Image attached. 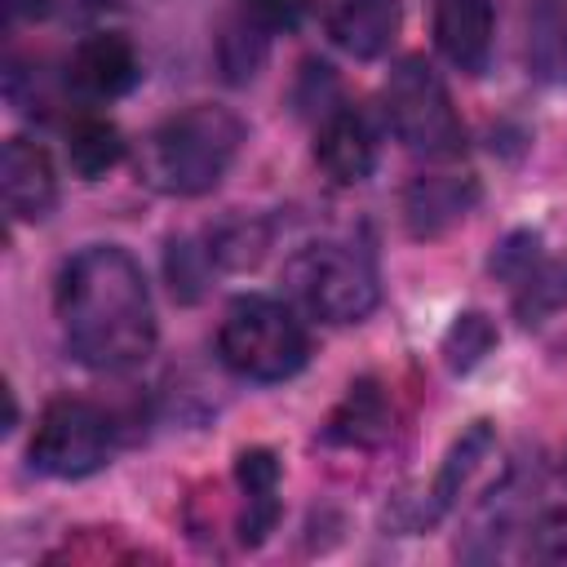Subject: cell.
<instances>
[{
    "instance_id": "cell-9",
    "label": "cell",
    "mask_w": 567,
    "mask_h": 567,
    "mask_svg": "<svg viewBox=\"0 0 567 567\" xmlns=\"http://www.w3.org/2000/svg\"><path fill=\"white\" fill-rule=\"evenodd\" d=\"M315 159L341 186L363 182L372 173V164H377V133H372V124L359 111H350V106L328 111V120L319 124V137H315Z\"/></svg>"
},
{
    "instance_id": "cell-20",
    "label": "cell",
    "mask_w": 567,
    "mask_h": 567,
    "mask_svg": "<svg viewBox=\"0 0 567 567\" xmlns=\"http://www.w3.org/2000/svg\"><path fill=\"white\" fill-rule=\"evenodd\" d=\"M261 248H266V230H261L257 221H230V226L213 230V239H208L213 261H221V266H230V270L252 266V261L261 257Z\"/></svg>"
},
{
    "instance_id": "cell-18",
    "label": "cell",
    "mask_w": 567,
    "mask_h": 567,
    "mask_svg": "<svg viewBox=\"0 0 567 567\" xmlns=\"http://www.w3.org/2000/svg\"><path fill=\"white\" fill-rule=\"evenodd\" d=\"M492 346H496L492 319L478 315V310H465V315H456V323L443 337V359H447L452 372H470L483 354H492Z\"/></svg>"
},
{
    "instance_id": "cell-4",
    "label": "cell",
    "mask_w": 567,
    "mask_h": 567,
    "mask_svg": "<svg viewBox=\"0 0 567 567\" xmlns=\"http://www.w3.org/2000/svg\"><path fill=\"white\" fill-rule=\"evenodd\" d=\"M284 284L301 310L323 323H359L381 297V279L368 252L350 244H310L284 266Z\"/></svg>"
},
{
    "instance_id": "cell-11",
    "label": "cell",
    "mask_w": 567,
    "mask_h": 567,
    "mask_svg": "<svg viewBox=\"0 0 567 567\" xmlns=\"http://www.w3.org/2000/svg\"><path fill=\"white\" fill-rule=\"evenodd\" d=\"M399 0H332L328 35L350 58H381L399 35Z\"/></svg>"
},
{
    "instance_id": "cell-24",
    "label": "cell",
    "mask_w": 567,
    "mask_h": 567,
    "mask_svg": "<svg viewBox=\"0 0 567 567\" xmlns=\"http://www.w3.org/2000/svg\"><path fill=\"white\" fill-rule=\"evenodd\" d=\"M310 0H244V13L261 27V31H292L306 18Z\"/></svg>"
},
{
    "instance_id": "cell-7",
    "label": "cell",
    "mask_w": 567,
    "mask_h": 567,
    "mask_svg": "<svg viewBox=\"0 0 567 567\" xmlns=\"http://www.w3.org/2000/svg\"><path fill=\"white\" fill-rule=\"evenodd\" d=\"M0 190H4V208L13 217H22V221L49 217V208L58 199V177H53L49 151L27 137H9L4 155H0Z\"/></svg>"
},
{
    "instance_id": "cell-23",
    "label": "cell",
    "mask_w": 567,
    "mask_h": 567,
    "mask_svg": "<svg viewBox=\"0 0 567 567\" xmlns=\"http://www.w3.org/2000/svg\"><path fill=\"white\" fill-rule=\"evenodd\" d=\"M536 261H540V235H532V230H514V235L492 252V275L518 284Z\"/></svg>"
},
{
    "instance_id": "cell-13",
    "label": "cell",
    "mask_w": 567,
    "mask_h": 567,
    "mask_svg": "<svg viewBox=\"0 0 567 567\" xmlns=\"http://www.w3.org/2000/svg\"><path fill=\"white\" fill-rule=\"evenodd\" d=\"M527 66L545 84L567 80V0L527 4Z\"/></svg>"
},
{
    "instance_id": "cell-17",
    "label": "cell",
    "mask_w": 567,
    "mask_h": 567,
    "mask_svg": "<svg viewBox=\"0 0 567 567\" xmlns=\"http://www.w3.org/2000/svg\"><path fill=\"white\" fill-rule=\"evenodd\" d=\"M385 421L390 416H385V403H381L377 385L372 381H359V385H350L341 412L332 416L328 439H341V443H377L385 434Z\"/></svg>"
},
{
    "instance_id": "cell-3",
    "label": "cell",
    "mask_w": 567,
    "mask_h": 567,
    "mask_svg": "<svg viewBox=\"0 0 567 567\" xmlns=\"http://www.w3.org/2000/svg\"><path fill=\"white\" fill-rule=\"evenodd\" d=\"M217 354L248 381H284L306 363L310 341L288 306L270 297H239L221 319Z\"/></svg>"
},
{
    "instance_id": "cell-22",
    "label": "cell",
    "mask_w": 567,
    "mask_h": 567,
    "mask_svg": "<svg viewBox=\"0 0 567 567\" xmlns=\"http://www.w3.org/2000/svg\"><path fill=\"white\" fill-rule=\"evenodd\" d=\"M527 554L567 567V509H549L527 527Z\"/></svg>"
},
{
    "instance_id": "cell-8",
    "label": "cell",
    "mask_w": 567,
    "mask_h": 567,
    "mask_svg": "<svg viewBox=\"0 0 567 567\" xmlns=\"http://www.w3.org/2000/svg\"><path fill=\"white\" fill-rule=\"evenodd\" d=\"M478 204V182L470 173H421L403 195V217L416 239L452 230Z\"/></svg>"
},
{
    "instance_id": "cell-14",
    "label": "cell",
    "mask_w": 567,
    "mask_h": 567,
    "mask_svg": "<svg viewBox=\"0 0 567 567\" xmlns=\"http://www.w3.org/2000/svg\"><path fill=\"white\" fill-rule=\"evenodd\" d=\"M235 474H239V487L248 496L244 540H261L266 527L275 523V509H279V501H275V492H279V465H275V456L266 447H252V452L239 456Z\"/></svg>"
},
{
    "instance_id": "cell-25",
    "label": "cell",
    "mask_w": 567,
    "mask_h": 567,
    "mask_svg": "<svg viewBox=\"0 0 567 567\" xmlns=\"http://www.w3.org/2000/svg\"><path fill=\"white\" fill-rule=\"evenodd\" d=\"M9 4V18H40L49 9V0H4Z\"/></svg>"
},
{
    "instance_id": "cell-15",
    "label": "cell",
    "mask_w": 567,
    "mask_h": 567,
    "mask_svg": "<svg viewBox=\"0 0 567 567\" xmlns=\"http://www.w3.org/2000/svg\"><path fill=\"white\" fill-rule=\"evenodd\" d=\"M124 155V137L111 120L102 115H80L66 128V159L80 177H102L106 168H115Z\"/></svg>"
},
{
    "instance_id": "cell-10",
    "label": "cell",
    "mask_w": 567,
    "mask_h": 567,
    "mask_svg": "<svg viewBox=\"0 0 567 567\" xmlns=\"http://www.w3.org/2000/svg\"><path fill=\"white\" fill-rule=\"evenodd\" d=\"M434 44L452 66L478 75L492 58V4L487 0H439Z\"/></svg>"
},
{
    "instance_id": "cell-16",
    "label": "cell",
    "mask_w": 567,
    "mask_h": 567,
    "mask_svg": "<svg viewBox=\"0 0 567 567\" xmlns=\"http://www.w3.org/2000/svg\"><path fill=\"white\" fill-rule=\"evenodd\" d=\"M567 310V261H536L518 284H514V315L523 323H540L549 315Z\"/></svg>"
},
{
    "instance_id": "cell-2",
    "label": "cell",
    "mask_w": 567,
    "mask_h": 567,
    "mask_svg": "<svg viewBox=\"0 0 567 567\" xmlns=\"http://www.w3.org/2000/svg\"><path fill=\"white\" fill-rule=\"evenodd\" d=\"M244 124L226 106H186L142 142V177L164 195H204L235 164Z\"/></svg>"
},
{
    "instance_id": "cell-12",
    "label": "cell",
    "mask_w": 567,
    "mask_h": 567,
    "mask_svg": "<svg viewBox=\"0 0 567 567\" xmlns=\"http://www.w3.org/2000/svg\"><path fill=\"white\" fill-rule=\"evenodd\" d=\"M71 84L84 97H120L137 84V53L124 35H89L71 58Z\"/></svg>"
},
{
    "instance_id": "cell-21",
    "label": "cell",
    "mask_w": 567,
    "mask_h": 567,
    "mask_svg": "<svg viewBox=\"0 0 567 567\" xmlns=\"http://www.w3.org/2000/svg\"><path fill=\"white\" fill-rule=\"evenodd\" d=\"M208 261H213V252H204V248H195V244H186V239H173V244H168V279H173V292L186 297V301L199 297Z\"/></svg>"
},
{
    "instance_id": "cell-6",
    "label": "cell",
    "mask_w": 567,
    "mask_h": 567,
    "mask_svg": "<svg viewBox=\"0 0 567 567\" xmlns=\"http://www.w3.org/2000/svg\"><path fill=\"white\" fill-rule=\"evenodd\" d=\"M111 456V421L84 399H58L40 412L31 434V465L53 478H84Z\"/></svg>"
},
{
    "instance_id": "cell-19",
    "label": "cell",
    "mask_w": 567,
    "mask_h": 567,
    "mask_svg": "<svg viewBox=\"0 0 567 567\" xmlns=\"http://www.w3.org/2000/svg\"><path fill=\"white\" fill-rule=\"evenodd\" d=\"M261 58H266V31L248 13H244V22H230L221 31V71H226L230 84L252 80L257 66H261Z\"/></svg>"
},
{
    "instance_id": "cell-26",
    "label": "cell",
    "mask_w": 567,
    "mask_h": 567,
    "mask_svg": "<svg viewBox=\"0 0 567 567\" xmlns=\"http://www.w3.org/2000/svg\"><path fill=\"white\" fill-rule=\"evenodd\" d=\"M563 474H567V461H563Z\"/></svg>"
},
{
    "instance_id": "cell-1",
    "label": "cell",
    "mask_w": 567,
    "mask_h": 567,
    "mask_svg": "<svg viewBox=\"0 0 567 567\" xmlns=\"http://www.w3.org/2000/svg\"><path fill=\"white\" fill-rule=\"evenodd\" d=\"M58 319L71 354L97 372H124L155 346V310L142 266L115 248H80L58 275Z\"/></svg>"
},
{
    "instance_id": "cell-5",
    "label": "cell",
    "mask_w": 567,
    "mask_h": 567,
    "mask_svg": "<svg viewBox=\"0 0 567 567\" xmlns=\"http://www.w3.org/2000/svg\"><path fill=\"white\" fill-rule=\"evenodd\" d=\"M385 120L394 128V137L416 151V155H452L461 146V120L452 111V97L439 80V71L425 58H403L385 89Z\"/></svg>"
}]
</instances>
